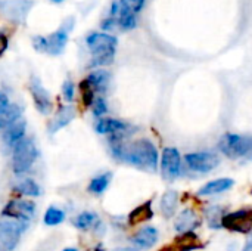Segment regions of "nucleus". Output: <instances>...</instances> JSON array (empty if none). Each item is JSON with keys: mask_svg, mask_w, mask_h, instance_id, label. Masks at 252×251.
<instances>
[{"mask_svg": "<svg viewBox=\"0 0 252 251\" xmlns=\"http://www.w3.org/2000/svg\"><path fill=\"white\" fill-rule=\"evenodd\" d=\"M111 149L115 158L142 170L155 172L158 167V151L155 145L148 139H139L130 143H124L120 139L114 138L111 141Z\"/></svg>", "mask_w": 252, "mask_h": 251, "instance_id": "nucleus-1", "label": "nucleus"}, {"mask_svg": "<svg viewBox=\"0 0 252 251\" xmlns=\"http://www.w3.org/2000/svg\"><path fill=\"white\" fill-rule=\"evenodd\" d=\"M86 43L92 52L90 67H103L112 64L118 44L117 37L106 33H92Z\"/></svg>", "mask_w": 252, "mask_h": 251, "instance_id": "nucleus-2", "label": "nucleus"}, {"mask_svg": "<svg viewBox=\"0 0 252 251\" xmlns=\"http://www.w3.org/2000/svg\"><path fill=\"white\" fill-rule=\"evenodd\" d=\"M219 149L229 158H247L252 161V138L235 133H226L220 142Z\"/></svg>", "mask_w": 252, "mask_h": 251, "instance_id": "nucleus-3", "label": "nucleus"}, {"mask_svg": "<svg viewBox=\"0 0 252 251\" xmlns=\"http://www.w3.org/2000/svg\"><path fill=\"white\" fill-rule=\"evenodd\" d=\"M37 158V148L34 142L28 138L22 139L19 143L13 146L12 151V170L16 175H22L28 172Z\"/></svg>", "mask_w": 252, "mask_h": 251, "instance_id": "nucleus-4", "label": "nucleus"}, {"mask_svg": "<svg viewBox=\"0 0 252 251\" xmlns=\"http://www.w3.org/2000/svg\"><path fill=\"white\" fill-rule=\"evenodd\" d=\"M68 36H69V28L62 27L49 37H41L37 36L32 38L34 47L40 52H46L49 55H61L68 43Z\"/></svg>", "mask_w": 252, "mask_h": 251, "instance_id": "nucleus-5", "label": "nucleus"}, {"mask_svg": "<svg viewBox=\"0 0 252 251\" xmlns=\"http://www.w3.org/2000/svg\"><path fill=\"white\" fill-rule=\"evenodd\" d=\"M27 226H28V222H24V220H12V219L1 220L0 222V246L6 251L15 250Z\"/></svg>", "mask_w": 252, "mask_h": 251, "instance_id": "nucleus-6", "label": "nucleus"}, {"mask_svg": "<svg viewBox=\"0 0 252 251\" xmlns=\"http://www.w3.org/2000/svg\"><path fill=\"white\" fill-rule=\"evenodd\" d=\"M221 228L236 234H252V209H242L233 213H226L221 220Z\"/></svg>", "mask_w": 252, "mask_h": 251, "instance_id": "nucleus-7", "label": "nucleus"}, {"mask_svg": "<svg viewBox=\"0 0 252 251\" xmlns=\"http://www.w3.org/2000/svg\"><path fill=\"white\" fill-rule=\"evenodd\" d=\"M32 6V0H0V13L10 22L24 24Z\"/></svg>", "mask_w": 252, "mask_h": 251, "instance_id": "nucleus-8", "label": "nucleus"}, {"mask_svg": "<svg viewBox=\"0 0 252 251\" xmlns=\"http://www.w3.org/2000/svg\"><path fill=\"white\" fill-rule=\"evenodd\" d=\"M35 215V204L28 200H13L9 201L3 210L1 216L12 220H24L28 222Z\"/></svg>", "mask_w": 252, "mask_h": 251, "instance_id": "nucleus-9", "label": "nucleus"}, {"mask_svg": "<svg viewBox=\"0 0 252 251\" xmlns=\"http://www.w3.org/2000/svg\"><path fill=\"white\" fill-rule=\"evenodd\" d=\"M185 161L190 170L198 173H208L219 166L220 158L213 152H192L186 154Z\"/></svg>", "mask_w": 252, "mask_h": 251, "instance_id": "nucleus-10", "label": "nucleus"}, {"mask_svg": "<svg viewBox=\"0 0 252 251\" xmlns=\"http://www.w3.org/2000/svg\"><path fill=\"white\" fill-rule=\"evenodd\" d=\"M161 172L167 180H174L182 173V157L176 148H165L161 157Z\"/></svg>", "mask_w": 252, "mask_h": 251, "instance_id": "nucleus-11", "label": "nucleus"}, {"mask_svg": "<svg viewBox=\"0 0 252 251\" xmlns=\"http://www.w3.org/2000/svg\"><path fill=\"white\" fill-rule=\"evenodd\" d=\"M30 92H31V96H32V102L35 105V109L40 114H43V115H49L52 112L53 104H52V99L49 96V92L41 86V83H40V80L37 77H31Z\"/></svg>", "mask_w": 252, "mask_h": 251, "instance_id": "nucleus-12", "label": "nucleus"}, {"mask_svg": "<svg viewBox=\"0 0 252 251\" xmlns=\"http://www.w3.org/2000/svg\"><path fill=\"white\" fill-rule=\"evenodd\" d=\"M158 235L159 234H158V231L154 226H145V228H142L140 231H137L133 235L131 243L137 249H142V250L152 249L158 243Z\"/></svg>", "mask_w": 252, "mask_h": 251, "instance_id": "nucleus-13", "label": "nucleus"}, {"mask_svg": "<svg viewBox=\"0 0 252 251\" xmlns=\"http://www.w3.org/2000/svg\"><path fill=\"white\" fill-rule=\"evenodd\" d=\"M199 225H201L199 216H198L193 210H190V209L183 210V212L177 216L176 223H174L176 231H177V232H182V234H185V232H192V231H193L195 228H198Z\"/></svg>", "mask_w": 252, "mask_h": 251, "instance_id": "nucleus-14", "label": "nucleus"}, {"mask_svg": "<svg viewBox=\"0 0 252 251\" xmlns=\"http://www.w3.org/2000/svg\"><path fill=\"white\" fill-rule=\"evenodd\" d=\"M25 129H27V123L24 118L15 121L12 126H9L4 133H3V141L7 146H15L16 143H19L22 139H25Z\"/></svg>", "mask_w": 252, "mask_h": 251, "instance_id": "nucleus-15", "label": "nucleus"}, {"mask_svg": "<svg viewBox=\"0 0 252 251\" xmlns=\"http://www.w3.org/2000/svg\"><path fill=\"white\" fill-rule=\"evenodd\" d=\"M74 117H75V109H74V107H71V105L62 107V108L58 111V114L55 115V118L50 121V124H49V132H50V133H56V132L61 130L62 127L68 126V124L74 120Z\"/></svg>", "mask_w": 252, "mask_h": 251, "instance_id": "nucleus-16", "label": "nucleus"}, {"mask_svg": "<svg viewBox=\"0 0 252 251\" xmlns=\"http://www.w3.org/2000/svg\"><path fill=\"white\" fill-rule=\"evenodd\" d=\"M94 129L99 135H121L127 129V124L115 118H100Z\"/></svg>", "mask_w": 252, "mask_h": 251, "instance_id": "nucleus-17", "label": "nucleus"}, {"mask_svg": "<svg viewBox=\"0 0 252 251\" xmlns=\"http://www.w3.org/2000/svg\"><path fill=\"white\" fill-rule=\"evenodd\" d=\"M233 185H235L233 179L221 178V179H216V180H211V182H208L207 185H204V186L199 189L198 194H199V195H205V197L217 195V194H221V192L229 191Z\"/></svg>", "mask_w": 252, "mask_h": 251, "instance_id": "nucleus-18", "label": "nucleus"}, {"mask_svg": "<svg viewBox=\"0 0 252 251\" xmlns=\"http://www.w3.org/2000/svg\"><path fill=\"white\" fill-rule=\"evenodd\" d=\"M109 80H111V75L105 70L93 71L86 77V81L92 86L94 93H105L109 86Z\"/></svg>", "mask_w": 252, "mask_h": 251, "instance_id": "nucleus-19", "label": "nucleus"}, {"mask_svg": "<svg viewBox=\"0 0 252 251\" xmlns=\"http://www.w3.org/2000/svg\"><path fill=\"white\" fill-rule=\"evenodd\" d=\"M154 217V210H152V203L151 201H146L143 203L142 206L136 207L130 215H128V223L131 226H136V225H140V223H145L148 220H151Z\"/></svg>", "mask_w": 252, "mask_h": 251, "instance_id": "nucleus-20", "label": "nucleus"}, {"mask_svg": "<svg viewBox=\"0 0 252 251\" xmlns=\"http://www.w3.org/2000/svg\"><path fill=\"white\" fill-rule=\"evenodd\" d=\"M174 247L177 249V251H192L202 249L204 244L201 243V240L193 232H185L180 237H177Z\"/></svg>", "mask_w": 252, "mask_h": 251, "instance_id": "nucleus-21", "label": "nucleus"}, {"mask_svg": "<svg viewBox=\"0 0 252 251\" xmlns=\"http://www.w3.org/2000/svg\"><path fill=\"white\" fill-rule=\"evenodd\" d=\"M22 118V109L16 104H10L6 109L0 111V130H6L15 121Z\"/></svg>", "mask_w": 252, "mask_h": 251, "instance_id": "nucleus-22", "label": "nucleus"}, {"mask_svg": "<svg viewBox=\"0 0 252 251\" xmlns=\"http://www.w3.org/2000/svg\"><path fill=\"white\" fill-rule=\"evenodd\" d=\"M13 191L24 197H38L41 194V188L32 179H21L13 185Z\"/></svg>", "mask_w": 252, "mask_h": 251, "instance_id": "nucleus-23", "label": "nucleus"}, {"mask_svg": "<svg viewBox=\"0 0 252 251\" xmlns=\"http://www.w3.org/2000/svg\"><path fill=\"white\" fill-rule=\"evenodd\" d=\"M179 206V194L176 191H167L161 198V212L165 217H171Z\"/></svg>", "mask_w": 252, "mask_h": 251, "instance_id": "nucleus-24", "label": "nucleus"}, {"mask_svg": "<svg viewBox=\"0 0 252 251\" xmlns=\"http://www.w3.org/2000/svg\"><path fill=\"white\" fill-rule=\"evenodd\" d=\"M111 179H112L111 173H103V175H99V176L93 178L90 180V183H89V191L92 194H102V192H105L106 188L111 183Z\"/></svg>", "mask_w": 252, "mask_h": 251, "instance_id": "nucleus-25", "label": "nucleus"}, {"mask_svg": "<svg viewBox=\"0 0 252 251\" xmlns=\"http://www.w3.org/2000/svg\"><path fill=\"white\" fill-rule=\"evenodd\" d=\"M63 220H65V213L63 210L58 207H49L43 217V222L46 226H56V225H61Z\"/></svg>", "mask_w": 252, "mask_h": 251, "instance_id": "nucleus-26", "label": "nucleus"}, {"mask_svg": "<svg viewBox=\"0 0 252 251\" xmlns=\"http://www.w3.org/2000/svg\"><path fill=\"white\" fill-rule=\"evenodd\" d=\"M96 223H99L97 215L92 213V212H84L74 219V226L78 229H89V228L94 226Z\"/></svg>", "mask_w": 252, "mask_h": 251, "instance_id": "nucleus-27", "label": "nucleus"}, {"mask_svg": "<svg viewBox=\"0 0 252 251\" xmlns=\"http://www.w3.org/2000/svg\"><path fill=\"white\" fill-rule=\"evenodd\" d=\"M80 92H81V99H83L84 107H92L96 99V96H94L96 93L92 89V86L86 81V78L80 83Z\"/></svg>", "mask_w": 252, "mask_h": 251, "instance_id": "nucleus-28", "label": "nucleus"}, {"mask_svg": "<svg viewBox=\"0 0 252 251\" xmlns=\"http://www.w3.org/2000/svg\"><path fill=\"white\" fill-rule=\"evenodd\" d=\"M223 213H221V209L220 207H213L207 212V220H208V225L210 228L213 229H217V228H221V220H223Z\"/></svg>", "mask_w": 252, "mask_h": 251, "instance_id": "nucleus-29", "label": "nucleus"}, {"mask_svg": "<svg viewBox=\"0 0 252 251\" xmlns=\"http://www.w3.org/2000/svg\"><path fill=\"white\" fill-rule=\"evenodd\" d=\"M118 3H120V6L123 9H126V10H128V12H131L134 15H137L142 10V7H143L145 0H120Z\"/></svg>", "mask_w": 252, "mask_h": 251, "instance_id": "nucleus-30", "label": "nucleus"}, {"mask_svg": "<svg viewBox=\"0 0 252 251\" xmlns=\"http://www.w3.org/2000/svg\"><path fill=\"white\" fill-rule=\"evenodd\" d=\"M93 114L96 115V117H102L103 114H106V111H108V105H106V101H105V98H102V96H97L96 99H94V102H93Z\"/></svg>", "mask_w": 252, "mask_h": 251, "instance_id": "nucleus-31", "label": "nucleus"}, {"mask_svg": "<svg viewBox=\"0 0 252 251\" xmlns=\"http://www.w3.org/2000/svg\"><path fill=\"white\" fill-rule=\"evenodd\" d=\"M62 93H63L65 101L71 102V101L74 99V84H72L71 80H66V81L63 83V86H62Z\"/></svg>", "mask_w": 252, "mask_h": 251, "instance_id": "nucleus-32", "label": "nucleus"}, {"mask_svg": "<svg viewBox=\"0 0 252 251\" xmlns=\"http://www.w3.org/2000/svg\"><path fill=\"white\" fill-rule=\"evenodd\" d=\"M7 44H9V41H7V37L4 36V34H1L0 33V56L6 52V49H7Z\"/></svg>", "mask_w": 252, "mask_h": 251, "instance_id": "nucleus-33", "label": "nucleus"}, {"mask_svg": "<svg viewBox=\"0 0 252 251\" xmlns=\"http://www.w3.org/2000/svg\"><path fill=\"white\" fill-rule=\"evenodd\" d=\"M242 251H252V234L250 235V238L247 240V243H245V246H244Z\"/></svg>", "mask_w": 252, "mask_h": 251, "instance_id": "nucleus-34", "label": "nucleus"}, {"mask_svg": "<svg viewBox=\"0 0 252 251\" xmlns=\"http://www.w3.org/2000/svg\"><path fill=\"white\" fill-rule=\"evenodd\" d=\"M159 251H177V249L174 246H171V247H165V249H162V250Z\"/></svg>", "mask_w": 252, "mask_h": 251, "instance_id": "nucleus-35", "label": "nucleus"}, {"mask_svg": "<svg viewBox=\"0 0 252 251\" xmlns=\"http://www.w3.org/2000/svg\"><path fill=\"white\" fill-rule=\"evenodd\" d=\"M117 251H136L134 249H117Z\"/></svg>", "mask_w": 252, "mask_h": 251, "instance_id": "nucleus-36", "label": "nucleus"}, {"mask_svg": "<svg viewBox=\"0 0 252 251\" xmlns=\"http://www.w3.org/2000/svg\"><path fill=\"white\" fill-rule=\"evenodd\" d=\"M62 251H77V249H74V247H68V249H65V250Z\"/></svg>", "mask_w": 252, "mask_h": 251, "instance_id": "nucleus-37", "label": "nucleus"}, {"mask_svg": "<svg viewBox=\"0 0 252 251\" xmlns=\"http://www.w3.org/2000/svg\"><path fill=\"white\" fill-rule=\"evenodd\" d=\"M52 1H55V3H61V1H63V0H52Z\"/></svg>", "mask_w": 252, "mask_h": 251, "instance_id": "nucleus-38", "label": "nucleus"}, {"mask_svg": "<svg viewBox=\"0 0 252 251\" xmlns=\"http://www.w3.org/2000/svg\"><path fill=\"white\" fill-rule=\"evenodd\" d=\"M0 251H6V250H4V249H3V247L0 246Z\"/></svg>", "mask_w": 252, "mask_h": 251, "instance_id": "nucleus-39", "label": "nucleus"}]
</instances>
